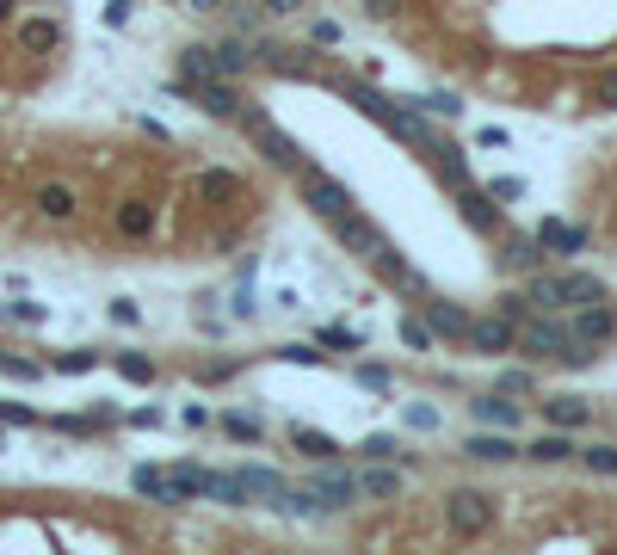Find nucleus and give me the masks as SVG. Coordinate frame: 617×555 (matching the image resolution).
<instances>
[{"instance_id":"nucleus-1","label":"nucleus","mask_w":617,"mask_h":555,"mask_svg":"<svg viewBox=\"0 0 617 555\" xmlns=\"http://www.w3.org/2000/svg\"><path fill=\"white\" fill-rule=\"evenodd\" d=\"M525 296H531V309H556V315H568V309H580V303H605V278L599 272H525Z\"/></svg>"},{"instance_id":"nucleus-2","label":"nucleus","mask_w":617,"mask_h":555,"mask_svg":"<svg viewBox=\"0 0 617 555\" xmlns=\"http://www.w3.org/2000/svg\"><path fill=\"white\" fill-rule=\"evenodd\" d=\"M235 124H241V130H247V142L266 155V167H278V173H297V167L309 161V148H303L297 136H290V130H278V124L266 118V105H260V99H247Z\"/></svg>"},{"instance_id":"nucleus-3","label":"nucleus","mask_w":617,"mask_h":555,"mask_svg":"<svg viewBox=\"0 0 617 555\" xmlns=\"http://www.w3.org/2000/svg\"><path fill=\"white\" fill-rule=\"evenodd\" d=\"M445 531H451V537H488V531H494V494H482V488H451V494H445Z\"/></svg>"},{"instance_id":"nucleus-4","label":"nucleus","mask_w":617,"mask_h":555,"mask_svg":"<svg viewBox=\"0 0 617 555\" xmlns=\"http://www.w3.org/2000/svg\"><path fill=\"white\" fill-rule=\"evenodd\" d=\"M297 192H303V204L321 216V222H328V216H340V210H352L358 198H352V185L346 179H334V173H321V167H297Z\"/></svg>"},{"instance_id":"nucleus-5","label":"nucleus","mask_w":617,"mask_h":555,"mask_svg":"<svg viewBox=\"0 0 617 555\" xmlns=\"http://www.w3.org/2000/svg\"><path fill=\"white\" fill-rule=\"evenodd\" d=\"M173 93H186L192 105H204L210 118H223V124H235L241 105H247V93L235 81H223V74H216V81H173Z\"/></svg>"},{"instance_id":"nucleus-6","label":"nucleus","mask_w":617,"mask_h":555,"mask_svg":"<svg viewBox=\"0 0 617 555\" xmlns=\"http://www.w3.org/2000/svg\"><path fill=\"white\" fill-rule=\"evenodd\" d=\"M328 229H334V241H340L352 259H377V253L389 247V235L377 229L371 216H358V204H352V210H340V216H328Z\"/></svg>"},{"instance_id":"nucleus-7","label":"nucleus","mask_w":617,"mask_h":555,"mask_svg":"<svg viewBox=\"0 0 617 555\" xmlns=\"http://www.w3.org/2000/svg\"><path fill=\"white\" fill-rule=\"evenodd\" d=\"M568 333H574V340L580 346H611L617 340V309H611V296H605V303H580V309H568Z\"/></svg>"},{"instance_id":"nucleus-8","label":"nucleus","mask_w":617,"mask_h":555,"mask_svg":"<svg viewBox=\"0 0 617 555\" xmlns=\"http://www.w3.org/2000/svg\"><path fill=\"white\" fill-rule=\"evenodd\" d=\"M247 50H253V62L260 68H272V74H284V81H309V62H303V50H290V44H278V37H260V31H247Z\"/></svg>"},{"instance_id":"nucleus-9","label":"nucleus","mask_w":617,"mask_h":555,"mask_svg":"<svg viewBox=\"0 0 617 555\" xmlns=\"http://www.w3.org/2000/svg\"><path fill=\"white\" fill-rule=\"evenodd\" d=\"M451 198H457V216H463L476 235H500V229H506V216H500V204L488 198V185H476V179H469V185H457Z\"/></svg>"},{"instance_id":"nucleus-10","label":"nucleus","mask_w":617,"mask_h":555,"mask_svg":"<svg viewBox=\"0 0 617 555\" xmlns=\"http://www.w3.org/2000/svg\"><path fill=\"white\" fill-rule=\"evenodd\" d=\"M513 340H519V327L506 321V315H469V333H463V346H469V352L500 358V352H513Z\"/></svg>"},{"instance_id":"nucleus-11","label":"nucleus","mask_w":617,"mask_h":555,"mask_svg":"<svg viewBox=\"0 0 617 555\" xmlns=\"http://www.w3.org/2000/svg\"><path fill=\"white\" fill-rule=\"evenodd\" d=\"M309 488H315V500L328 506V512H340V506H352V500H358V475H352V469H340V457H328V463L309 475Z\"/></svg>"},{"instance_id":"nucleus-12","label":"nucleus","mask_w":617,"mask_h":555,"mask_svg":"<svg viewBox=\"0 0 617 555\" xmlns=\"http://www.w3.org/2000/svg\"><path fill=\"white\" fill-rule=\"evenodd\" d=\"M241 198H247V179H241V173H229V167H204V173H198V204L235 210Z\"/></svg>"},{"instance_id":"nucleus-13","label":"nucleus","mask_w":617,"mask_h":555,"mask_svg":"<svg viewBox=\"0 0 617 555\" xmlns=\"http://www.w3.org/2000/svg\"><path fill=\"white\" fill-rule=\"evenodd\" d=\"M420 321L432 327V340H463V333H469V309L451 303V296H426V303H420Z\"/></svg>"},{"instance_id":"nucleus-14","label":"nucleus","mask_w":617,"mask_h":555,"mask_svg":"<svg viewBox=\"0 0 617 555\" xmlns=\"http://www.w3.org/2000/svg\"><path fill=\"white\" fill-rule=\"evenodd\" d=\"M31 210H38L44 222H75V210H81V192L68 179H44L38 192H31Z\"/></svg>"},{"instance_id":"nucleus-15","label":"nucleus","mask_w":617,"mask_h":555,"mask_svg":"<svg viewBox=\"0 0 617 555\" xmlns=\"http://www.w3.org/2000/svg\"><path fill=\"white\" fill-rule=\"evenodd\" d=\"M112 229H118L124 241H149V235L161 229V216H155V204H149V198H118Z\"/></svg>"},{"instance_id":"nucleus-16","label":"nucleus","mask_w":617,"mask_h":555,"mask_svg":"<svg viewBox=\"0 0 617 555\" xmlns=\"http://www.w3.org/2000/svg\"><path fill=\"white\" fill-rule=\"evenodd\" d=\"M543 426L587 432V426H593V401H587V395H543Z\"/></svg>"},{"instance_id":"nucleus-17","label":"nucleus","mask_w":617,"mask_h":555,"mask_svg":"<svg viewBox=\"0 0 617 555\" xmlns=\"http://www.w3.org/2000/svg\"><path fill=\"white\" fill-rule=\"evenodd\" d=\"M531 235H537L543 253H587V241H593L587 229H580V222H562V216H543Z\"/></svg>"},{"instance_id":"nucleus-18","label":"nucleus","mask_w":617,"mask_h":555,"mask_svg":"<svg viewBox=\"0 0 617 555\" xmlns=\"http://www.w3.org/2000/svg\"><path fill=\"white\" fill-rule=\"evenodd\" d=\"M574 451H580V444H574V432H562V426H543V432L525 444L519 457H531V463H543V469H556V463H574Z\"/></svg>"},{"instance_id":"nucleus-19","label":"nucleus","mask_w":617,"mask_h":555,"mask_svg":"<svg viewBox=\"0 0 617 555\" xmlns=\"http://www.w3.org/2000/svg\"><path fill=\"white\" fill-rule=\"evenodd\" d=\"M494 259H500V272H537L550 253L537 247V235H531V229H513V235L500 241V253H494Z\"/></svg>"},{"instance_id":"nucleus-20","label":"nucleus","mask_w":617,"mask_h":555,"mask_svg":"<svg viewBox=\"0 0 617 555\" xmlns=\"http://www.w3.org/2000/svg\"><path fill=\"white\" fill-rule=\"evenodd\" d=\"M420 155L432 161V173H439V179L451 185V192H457V185H469V161H463V148H457V142H445V136H432V142L420 148Z\"/></svg>"},{"instance_id":"nucleus-21","label":"nucleus","mask_w":617,"mask_h":555,"mask_svg":"<svg viewBox=\"0 0 617 555\" xmlns=\"http://www.w3.org/2000/svg\"><path fill=\"white\" fill-rule=\"evenodd\" d=\"M56 44H62V19H50V13L19 19V50H25V56H50Z\"/></svg>"},{"instance_id":"nucleus-22","label":"nucleus","mask_w":617,"mask_h":555,"mask_svg":"<svg viewBox=\"0 0 617 555\" xmlns=\"http://www.w3.org/2000/svg\"><path fill=\"white\" fill-rule=\"evenodd\" d=\"M167 481H173V500H210V481H216V469H204V463H173L167 469Z\"/></svg>"},{"instance_id":"nucleus-23","label":"nucleus","mask_w":617,"mask_h":555,"mask_svg":"<svg viewBox=\"0 0 617 555\" xmlns=\"http://www.w3.org/2000/svg\"><path fill=\"white\" fill-rule=\"evenodd\" d=\"M463 457H476V463H513L519 444L506 438V432H494V426H482L476 438H463Z\"/></svg>"},{"instance_id":"nucleus-24","label":"nucleus","mask_w":617,"mask_h":555,"mask_svg":"<svg viewBox=\"0 0 617 555\" xmlns=\"http://www.w3.org/2000/svg\"><path fill=\"white\" fill-rule=\"evenodd\" d=\"M290 451L309 457V463H328V457H340V451H346V444H340V438H328V432H315V426H290Z\"/></svg>"},{"instance_id":"nucleus-25","label":"nucleus","mask_w":617,"mask_h":555,"mask_svg":"<svg viewBox=\"0 0 617 555\" xmlns=\"http://www.w3.org/2000/svg\"><path fill=\"white\" fill-rule=\"evenodd\" d=\"M223 62H216V44H186L179 50V81H216Z\"/></svg>"},{"instance_id":"nucleus-26","label":"nucleus","mask_w":617,"mask_h":555,"mask_svg":"<svg viewBox=\"0 0 617 555\" xmlns=\"http://www.w3.org/2000/svg\"><path fill=\"white\" fill-rule=\"evenodd\" d=\"M469 414H476L482 426H494V432H513V426H519V401H500V395H476V401H469Z\"/></svg>"},{"instance_id":"nucleus-27","label":"nucleus","mask_w":617,"mask_h":555,"mask_svg":"<svg viewBox=\"0 0 617 555\" xmlns=\"http://www.w3.org/2000/svg\"><path fill=\"white\" fill-rule=\"evenodd\" d=\"M130 488H136L142 500H161V506H179V500H173V481H167V469H155V463H136V469H130Z\"/></svg>"},{"instance_id":"nucleus-28","label":"nucleus","mask_w":617,"mask_h":555,"mask_svg":"<svg viewBox=\"0 0 617 555\" xmlns=\"http://www.w3.org/2000/svg\"><path fill=\"white\" fill-rule=\"evenodd\" d=\"M272 500H278V512H290V518H328V506L315 500L309 481H303V488H290V481H284V488H278Z\"/></svg>"},{"instance_id":"nucleus-29","label":"nucleus","mask_w":617,"mask_h":555,"mask_svg":"<svg viewBox=\"0 0 617 555\" xmlns=\"http://www.w3.org/2000/svg\"><path fill=\"white\" fill-rule=\"evenodd\" d=\"M358 494H371V500H402V475H395L389 463H371L365 475H358Z\"/></svg>"},{"instance_id":"nucleus-30","label":"nucleus","mask_w":617,"mask_h":555,"mask_svg":"<svg viewBox=\"0 0 617 555\" xmlns=\"http://www.w3.org/2000/svg\"><path fill=\"white\" fill-rule=\"evenodd\" d=\"M216 62H223V81H235V74H247V68H253V50H247V31L223 37V44H216Z\"/></svg>"},{"instance_id":"nucleus-31","label":"nucleus","mask_w":617,"mask_h":555,"mask_svg":"<svg viewBox=\"0 0 617 555\" xmlns=\"http://www.w3.org/2000/svg\"><path fill=\"white\" fill-rule=\"evenodd\" d=\"M235 475H241V488H247V500H272V494L284 488V475H278V469H260V463H241Z\"/></svg>"},{"instance_id":"nucleus-32","label":"nucleus","mask_w":617,"mask_h":555,"mask_svg":"<svg viewBox=\"0 0 617 555\" xmlns=\"http://www.w3.org/2000/svg\"><path fill=\"white\" fill-rule=\"evenodd\" d=\"M112 364H118V377H124V383H142V389H149V383L161 377V364H155L149 352H118Z\"/></svg>"},{"instance_id":"nucleus-33","label":"nucleus","mask_w":617,"mask_h":555,"mask_svg":"<svg viewBox=\"0 0 617 555\" xmlns=\"http://www.w3.org/2000/svg\"><path fill=\"white\" fill-rule=\"evenodd\" d=\"M315 346H328V352H365V333L358 327H340V321H328L315 333Z\"/></svg>"},{"instance_id":"nucleus-34","label":"nucleus","mask_w":617,"mask_h":555,"mask_svg":"<svg viewBox=\"0 0 617 555\" xmlns=\"http://www.w3.org/2000/svg\"><path fill=\"white\" fill-rule=\"evenodd\" d=\"M50 370H62V377H87V370H99V352H93V346H75V352L50 358Z\"/></svg>"},{"instance_id":"nucleus-35","label":"nucleus","mask_w":617,"mask_h":555,"mask_svg":"<svg viewBox=\"0 0 617 555\" xmlns=\"http://www.w3.org/2000/svg\"><path fill=\"white\" fill-rule=\"evenodd\" d=\"M414 111H439V118H463V99L457 93H445V87H432V93H420V99H408Z\"/></svg>"},{"instance_id":"nucleus-36","label":"nucleus","mask_w":617,"mask_h":555,"mask_svg":"<svg viewBox=\"0 0 617 555\" xmlns=\"http://www.w3.org/2000/svg\"><path fill=\"white\" fill-rule=\"evenodd\" d=\"M0 377H13V383H38V377H44V364H38V358H19V352H0Z\"/></svg>"},{"instance_id":"nucleus-37","label":"nucleus","mask_w":617,"mask_h":555,"mask_svg":"<svg viewBox=\"0 0 617 555\" xmlns=\"http://www.w3.org/2000/svg\"><path fill=\"white\" fill-rule=\"evenodd\" d=\"M580 463H587L593 475H617V444H580V451H574Z\"/></svg>"},{"instance_id":"nucleus-38","label":"nucleus","mask_w":617,"mask_h":555,"mask_svg":"<svg viewBox=\"0 0 617 555\" xmlns=\"http://www.w3.org/2000/svg\"><path fill=\"white\" fill-rule=\"evenodd\" d=\"M587 99H593L599 111H617V68H599V74H593V87H587Z\"/></svg>"},{"instance_id":"nucleus-39","label":"nucleus","mask_w":617,"mask_h":555,"mask_svg":"<svg viewBox=\"0 0 617 555\" xmlns=\"http://www.w3.org/2000/svg\"><path fill=\"white\" fill-rule=\"evenodd\" d=\"M494 315H506V321L519 327V321L531 315V296H525V290H500V296H494Z\"/></svg>"},{"instance_id":"nucleus-40","label":"nucleus","mask_w":617,"mask_h":555,"mask_svg":"<svg viewBox=\"0 0 617 555\" xmlns=\"http://www.w3.org/2000/svg\"><path fill=\"white\" fill-rule=\"evenodd\" d=\"M358 451H365V457H371V463H395V457H402V444H395V438H389V432H371V438H365V444H358Z\"/></svg>"},{"instance_id":"nucleus-41","label":"nucleus","mask_w":617,"mask_h":555,"mask_svg":"<svg viewBox=\"0 0 617 555\" xmlns=\"http://www.w3.org/2000/svg\"><path fill=\"white\" fill-rule=\"evenodd\" d=\"M223 432L235 444H260V420H253V414H223Z\"/></svg>"},{"instance_id":"nucleus-42","label":"nucleus","mask_w":617,"mask_h":555,"mask_svg":"<svg viewBox=\"0 0 617 555\" xmlns=\"http://www.w3.org/2000/svg\"><path fill=\"white\" fill-rule=\"evenodd\" d=\"M272 358H278V364H321L328 352H315V346H303V340H290V346H272Z\"/></svg>"},{"instance_id":"nucleus-43","label":"nucleus","mask_w":617,"mask_h":555,"mask_svg":"<svg viewBox=\"0 0 617 555\" xmlns=\"http://www.w3.org/2000/svg\"><path fill=\"white\" fill-rule=\"evenodd\" d=\"M44 414L38 407H25V401H0V426H38Z\"/></svg>"},{"instance_id":"nucleus-44","label":"nucleus","mask_w":617,"mask_h":555,"mask_svg":"<svg viewBox=\"0 0 617 555\" xmlns=\"http://www.w3.org/2000/svg\"><path fill=\"white\" fill-rule=\"evenodd\" d=\"M50 432H68V438H87V432H99V420H93V414H87V420H81V414H56V420H50Z\"/></svg>"},{"instance_id":"nucleus-45","label":"nucleus","mask_w":617,"mask_h":555,"mask_svg":"<svg viewBox=\"0 0 617 555\" xmlns=\"http://www.w3.org/2000/svg\"><path fill=\"white\" fill-rule=\"evenodd\" d=\"M0 315H7V321H44L50 309H44V303H25V296H13V303H0Z\"/></svg>"},{"instance_id":"nucleus-46","label":"nucleus","mask_w":617,"mask_h":555,"mask_svg":"<svg viewBox=\"0 0 617 555\" xmlns=\"http://www.w3.org/2000/svg\"><path fill=\"white\" fill-rule=\"evenodd\" d=\"M402 340H408V346H414V352H432V327H426V321H414V315H408V321H402Z\"/></svg>"},{"instance_id":"nucleus-47","label":"nucleus","mask_w":617,"mask_h":555,"mask_svg":"<svg viewBox=\"0 0 617 555\" xmlns=\"http://www.w3.org/2000/svg\"><path fill=\"white\" fill-rule=\"evenodd\" d=\"M352 377H358V383H365V389H377V395H389V370H383V364H358V370H352Z\"/></svg>"},{"instance_id":"nucleus-48","label":"nucleus","mask_w":617,"mask_h":555,"mask_svg":"<svg viewBox=\"0 0 617 555\" xmlns=\"http://www.w3.org/2000/svg\"><path fill=\"white\" fill-rule=\"evenodd\" d=\"M488 198H494V204H513V198H525V179H494V185H488Z\"/></svg>"},{"instance_id":"nucleus-49","label":"nucleus","mask_w":617,"mask_h":555,"mask_svg":"<svg viewBox=\"0 0 617 555\" xmlns=\"http://www.w3.org/2000/svg\"><path fill=\"white\" fill-rule=\"evenodd\" d=\"M235 370H241L235 358H216V364H204V370H198V383H229Z\"/></svg>"},{"instance_id":"nucleus-50","label":"nucleus","mask_w":617,"mask_h":555,"mask_svg":"<svg viewBox=\"0 0 617 555\" xmlns=\"http://www.w3.org/2000/svg\"><path fill=\"white\" fill-rule=\"evenodd\" d=\"M500 389H506V395H531L537 377H525V370H500Z\"/></svg>"},{"instance_id":"nucleus-51","label":"nucleus","mask_w":617,"mask_h":555,"mask_svg":"<svg viewBox=\"0 0 617 555\" xmlns=\"http://www.w3.org/2000/svg\"><path fill=\"white\" fill-rule=\"evenodd\" d=\"M241 321H253V309H260V303H253V278H241V290H235V303H229Z\"/></svg>"},{"instance_id":"nucleus-52","label":"nucleus","mask_w":617,"mask_h":555,"mask_svg":"<svg viewBox=\"0 0 617 555\" xmlns=\"http://www.w3.org/2000/svg\"><path fill=\"white\" fill-rule=\"evenodd\" d=\"M408 426L414 432H439V407H408Z\"/></svg>"},{"instance_id":"nucleus-53","label":"nucleus","mask_w":617,"mask_h":555,"mask_svg":"<svg viewBox=\"0 0 617 555\" xmlns=\"http://www.w3.org/2000/svg\"><path fill=\"white\" fill-rule=\"evenodd\" d=\"M402 7H408V0H365V13H371L377 25H389V19H395V13H402Z\"/></svg>"},{"instance_id":"nucleus-54","label":"nucleus","mask_w":617,"mask_h":555,"mask_svg":"<svg viewBox=\"0 0 617 555\" xmlns=\"http://www.w3.org/2000/svg\"><path fill=\"white\" fill-rule=\"evenodd\" d=\"M136 13V0H105V25H130Z\"/></svg>"},{"instance_id":"nucleus-55","label":"nucleus","mask_w":617,"mask_h":555,"mask_svg":"<svg viewBox=\"0 0 617 555\" xmlns=\"http://www.w3.org/2000/svg\"><path fill=\"white\" fill-rule=\"evenodd\" d=\"M112 321H118V327H136V321H142V309L130 303V296H118V303H112Z\"/></svg>"},{"instance_id":"nucleus-56","label":"nucleus","mask_w":617,"mask_h":555,"mask_svg":"<svg viewBox=\"0 0 617 555\" xmlns=\"http://www.w3.org/2000/svg\"><path fill=\"white\" fill-rule=\"evenodd\" d=\"M309 37H315V44H340V25H334V19H315Z\"/></svg>"},{"instance_id":"nucleus-57","label":"nucleus","mask_w":617,"mask_h":555,"mask_svg":"<svg viewBox=\"0 0 617 555\" xmlns=\"http://www.w3.org/2000/svg\"><path fill=\"white\" fill-rule=\"evenodd\" d=\"M167 414H161V407H136V414H130V426H142V432H155Z\"/></svg>"},{"instance_id":"nucleus-58","label":"nucleus","mask_w":617,"mask_h":555,"mask_svg":"<svg viewBox=\"0 0 617 555\" xmlns=\"http://www.w3.org/2000/svg\"><path fill=\"white\" fill-rule=\"evenodd\" d=\"M253 7H260V13H303L309 0H253Z\"/></svg>"},{"instance_id":"nucleus-59","label":"nucleus","mask_w":617,"mask_h":555,"mask_svg":"<svg viewBox=\"0 0 617 555\" xmlns=\"http://www.w3.org/2000/svg\"><path fill=\"white\" fill-rule=\"evenodd\" d=\"M476 142H482V148H506V130H500V124H482Z\"/></svg>"},{"instance_id":"nucleus-60","label":"nucleus","mask_w":617,"mask_h":555,"mask_svg":"<svg viewBox=\"0 0 617 555\" xmlns=\"http://www.w3.org/2000/svg\"><path fill=\"white\" fill-rule=\"evenodd\" d=\"M179 420H186L192 432H204V426H210V414H204V407H198V401H192V407H186V414H179Z\"/></svg>"},{"instance_id":"nucleus-61","label":"nucleus","mask_w":617,"mask_h":555,"mask_svg":"<svg viewBox=\"0 0 617 555\" xmlns=\"http://www.w3.org/2000/svg\"><path fill=\"white\" fill-rule=\"evenodd\" d=\"M19 19V0H0V25H13Z\"/></svg>"},{"instance_id":"nucleus-62","label":"nucleus","mask_w":617,"mask_h":555,"mask_svg":"<svg viewBox=\"0 0 617 555\" xmlns=\"http://www.w3.org/2000/svg\"><path fill=\"white\" fill-rule=\"evenodd\" d=\"M186 7H192V13H216V7H223V0H186Z\"/></svg>"},{"instance_id":"nucleus-63","label":"nucleus","mask_w":617,"mask_h":555,"mask_svg":"<svg viewBox=\"0 0 617 555\" xmlns=\"http://www.w3.org/2000/svg\"><path fill=\"white\" fill-rule=\"evenodd\" d=\"M0 451H7V432H0Z\"/></svg>"}]
</instances>
